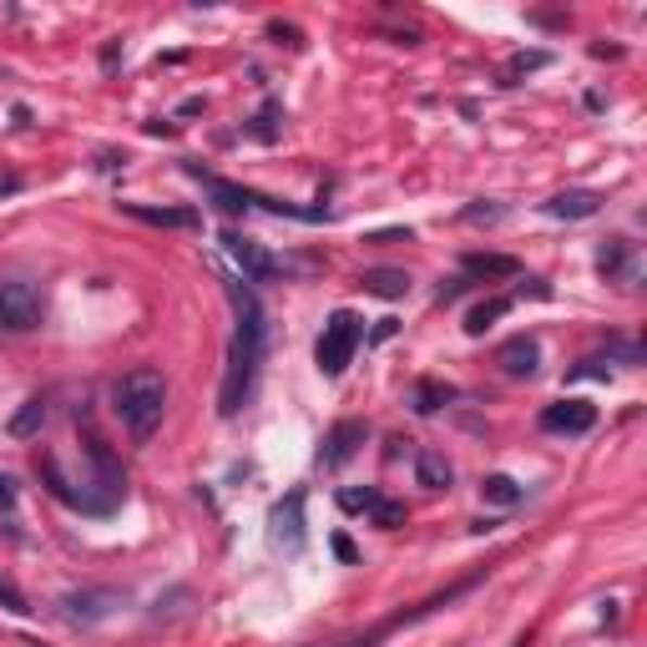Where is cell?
<instances>
[{"label":"cell","instance_id":"8","mask_svg":"<svg viewBox=\"0 0 647 647\" xmlns=\"http://www.w3.org/2000/svg\"><path fill=\"white\" fill-rule=\"evenodd\" d=\"M592 426H597V405H587V399H557L542 410V430H551V435H587Z\"/></svg>","mask_w":647,"mask_h":647},{"label":"cell","instance_id":"12","mask_svg":"<svg viewBox=\"0 0 647 647\" xmlns=\"http://www.w3.org/2000/svg\"><path fill=\"white\" fill-rule=\"evenodd\" d=\"M359 289H365V294H380V299H405L410 294V274H405V268H365V274H359Z\"/></svg>","mask_w":647,"mask_h":647},{"label":"cell","instance_id":"30","mask_svg":"<svg viewBox=\"0 0 647 647\" xmlns=\"http://www.w3.org/2000/svg\"><path fill=\"white\" fill-rule=\"evenodd\" d=\"M369 243H410V228H399V233H380V238H369Z\"/></svg>","mask_w":647,"mask_h":647},{"label":"cell","instance_id":"31","mask_svg":"<svg viewBox=\"0 0 647 647\" xmlns=\"http://www.w3.org/2000/svg\"><path fill=\"white\" fill-rule=\"evenodd\" d=\"M334 551H339L344 561H354V542H350V536H334Z\"/></svg>","mask_w":647,"mask_h":647},{"label":"cell","instance_id":"33","mask_svg":"<svg viewBox=\"0 0 647 647\" xmlns=\"http://www.w3.org/2000/svg\"><path fill=\"white\" fill-rule=\"evenodd\" d=\"M304 647H319V643H304Z\"/></svg>","mask_w":647,"mask_h":647},{"label":"cell","instance_id":"24","mask_svg":"<svg viewBox=\"0 0 647 647\" xmlns=\"http://www.w3.org/2000/svg\"><path fill=\"white\" fill-rule=\"evenodd\" d=\"M369 521H375V527H384V531H395V527H405V506H399V500H390V496H380V500H375V511H369Z\"/></svg>","mask_w":647,"mask_h":647},{"label":"cell","instance_id":"17","mask_svg":"<svg viewBox=\"0 0 647 647\" xmlns=\"http://www.w3.org/2000/svg\"><path fill=\"white\" fill-rule=\"evenodd\" d=\"M481 496L491 500V506H521V500H527V485L511 481V475H485Z\"/></svg>","mask_w":647,"mask_h":647},{"label":"cell","instance_id":"10","mask_svg":"<svg viewBox=\"0 0 647 647\" xmlns=\"http://www.w3.org/2000/svg\"><path fill=\"white\" fill-rule=\"evenodd\" d=\"M365 435H369V426L365 420H339L329 435H324V451H319V460L324 466H344V460L365 445Z\"/></svg>","mask_w":647,"mask_h":647},{"label":"cell","instance_id":"27","mask_svg":"<svg viewBox=\"0 0 647 647\" xmlns=\"http://www.w3.org/2000/svg\"><path fill=\"white\" fill-rule=\"evenodd\" d=\"M0 607H5V612H30L26 597H21V592H15L11 582H5V576H0Z\"/></svg>","mask_w":647,"mask_h":647},{"label":"cell","instance_id":"2","mask_svg":"<svg viewBox=\"0 0 647 647\" xmlns=\"http://www.w3.org/2000/svg\"><path fill=\"white\" fill-rule=\"evenodd\" d=\"M112 405H117V420L127 426L132 441H148L152 430L162 426V410H167V380H162L157 365H137L127 369L112 390Z\"/></svg>","mask_w":647,"mask_h":647},{"label":"cell","instance_id":"13","mask_svg":"<svg viewBox=\"0 0 647 647\" xmlns=\"http://www.w3.org/2000/svg\"><path fill=\"white\" fill-rule=\"evenodd\" d=\"M122 213H132V218L152 223V228H192V223H198V213H188V207H148V203H122Z\"/></svg>","mask_w":647,"mask_h":647},{"label":"cell","instance_id":"20","mask_svg":"<svg viewBox=\"0 0 647 647\" xmlns=\"http://www.w3.org/2000/svg\"><path fill=\"white\" fill-rule=\"evenodd\" d=\"M542 66H551V51H516V56L506 61V72H500V81H506V87H516L521 76L542 72Z\"/></svg>","mask_w":647,"mask_h":647},{"label":"cell","instance_id":"19","mask_svg":"<svg viewBox=\"0 0 647 647\" xmlns=\"http://www.w3.org/2000/svg\"><path fill=\"white\" fill-rule=\"evenodd\" d=\"M41 426H46V399H41V395L26 399V405L11 415V435H15V441H30V435H36Z\"/></svg>","mask_w":647,"mask_h":647},{"label":"cell","instance_id":"7","mask_svg":"<svg viewBox=\"0 0 647 647\" xmlns=\"http://www.w3.org/2000/svg\"><path fill=\"white\" fill-rule=\"evenodd\" d=\"M218 243H223V253H228V258H233V264L243 268V279H249V283H268L274 274H279V258H268V253L258 249V243H249V238L233 233V228H228V233H223Z\"/></svg>","mask_w":647,"mask_h":647},{"label":"cell","instance_id":"32","mask_svg":"<svg viewBox=\"0 0 647 647\" xmlns=\"http://www.w3.org/2000/svg\"><path fill=\"white\" fill-rule=\"evenodd\" d=\"M15 188H21V177H15V173H0V192H15Z\"/></svg>","mask_w":647,"mask_h":647},{"label":"cell","instance_id":"25","mask_svg":"<svg viewBox=\"0 0 647 647\" xmlns=\"http://www.w3.org/2000/svg\"><path fill=\"white\" fill-rule=\"evenodd\" d=\"M460 218H466V223H500V218H506V207H500V203H485V198H481V203H471L466 213H460Z\"/></svg>","mask_w":647,"mask_h":647},{"label":"cell","instance_id":"4","mask_svg":"<svg viewBox=\"0 0 647 647\" xmlns=\"http://www.w3.org/2000/svg\"><path fill=\"white\" fill-rule=\"evenodd\" d=\"M36 324H41V294H36L26 279H5L0 283V329L26 334Z\"/></svg>","mask_w":647,"mask_h":647},{"label":"cell","instance_id":"3","mask_svg":"<svg viewBox=\"0 0 647 647\" xmlns=\"http://www.w3.org/2000/svg\"><path fill=\"white\" fill-rule=\"evenodd\" d=\"M359 339H365V324L354 319L350 309H334V314H329L319 344H314V365H319V375L339 380V375L354 365V350H359Z\"/></svg>","mask_w":647,"mask_h":647},{"label":"cell","instance_id":"29","mask_svg":"<svg viewBox=\"0 0 647 647\" xmlns=\"http://www.w3.org/2000/svg\"><path fill=\"white\" fill-rule=\"evenodd\" d=\"M0 506H15V481L0 471Z\"/></svg>","mask_w":647,"mask_h":647},{"label":"cell","instance_id":"15","mask_svg":"<svg viewBox=\"0 0 647 647\" xmlns=\"http://www.w3.org/2000/svg\"><path fill=\"white\" fill-rule=\"evenodd\" d=\"M415 481L426 485V491H445V485L456 481V471H451V460L441 451H420L415 456Z\"/></svg>","mask_w":647,"mask_h":647},{"label":"cell","instance_id":"18","mask_svg":"<svg viewBox=\"0 0 647 647\" xmlns=\"http://www.w3.org/2000/svg\"><path fill=\"white\" fill-rule=\"evenodd\" d=\"M500 314H511V299L506 294H496V299H481L471 314H466V334H485L491 324L500 319Z\"/></svg>","mask_w":647,"mask_h":647},{"label":"cell","instance_id":"28","mask_svg":"<svg viewBox=\"0 0 647 647\" xmlns=\"http://www.w3.org/2000/svg\"><path fill=\"white\" fill-rule=\"evenodd\" d=\"M117 61H122V41H106L102 46V66L106 72H117Z\"/></svg>","mask_w":647,"mask_h":647},{"label":"cell","instance_id":"6","mask_svg":"<svg viewBox=\"0 0 647 647\" xmlns=\"http://www.w3.org/2000/svg\"><path fill=\"white\" fill-rule=\"evenodd\" d=\"M268 536H274V546H283L289 557H299L304 551V491H289V496L268 511Z\"/></svg>","mask_w":647,"mask_h":647},{"label":"cell","instance_id":"14","mask_svg":"<svg viewBox=\"0 0 647 647\" xmlns=\"http://www.w3.org/2000/svg\"><path fill=\"white\" fill-rule=\"evenodd\" d=\"M597 274L602 279H633V243H622V238H612V243H602V253H597Z\"/></svg>","mask_w":647,"mask_h":647},{"label":"cell","instance_id":"11","mask_svg":"<svg viewBox=\"0 0 647 647\" xmlns=\"http://www.w3.org/2000/svg\"><path fill=\"white\" fill-rule=\"evenodd\" d=\"M597 207H602V198L597 192H587V188H572V192H557L551 203H546V213L551 218H597Z\"/></svg>","mask_w":647,"mask_h":647},{"label":"cell","instance_id":"21","mask_svg":"<svg viewBox=\"0 0 647 647\" xmlns=\"http://www.w3.org/2000/svg\"><path fill=\"white\" fill-rule=\"evenodd\" d=\"M451 399H456V390H451V384L420 380V390H415V410H420V415H435L441 405H451Z\"/></svg>","mask_w":647,"mask_h":647},{"label":"cell","instance_id":"34","mask_svg":"<svg viewBox=\"0 0 647 647\" xmlns=\"http://www.w3.org/2000/svg\"><path fill=\"white\" fill-rule=\"evenodd\" d=\"M516 647H527V643H516Z\"/></svg>","mask_w":647,"mask_h":647},{"label":"cell","instance_id":"9","mask_svg":"<svg viewBox=\"0 0 647 647\" xmlns=\"http://www.w3.org/2000/svg\"><path fill=\"white\" fill-rule=\"evenodd\" d=\"M496 365L511 375V380H531L536 369H542V344L531 334H516V339H506L500 344V354H496Z\"/></svg>","mask_w":647,"mask_h":647},{"label":"cell","instance_id":"1","mask_svg":"<svg viewBox=\"0 0 647 647\" xmlns=\"http://www.w3.org/2000/svg\"><path fill=\"white\" fill-rule=\"evenodd\" d=\"M228 289V304H233V344H228V369H223V390H218V410L238 415L253 395V380H258V365H264V344H268V319L264 304L243 279H223Z\"/></svg>","mask_w":647,"mask_h":647},{"label":"cell","instance_id":"22","mask_svg":"<svg viewBox=\"0 0 647 647\" xmlns=\"http://www.w3.org/2000/svg\"><path fill=\"white\" fill-rule=\"evenodd\" d=\"M279 117H283V106H279V102H264V112L253 117L249 132L258 137V142H274V137H279Z\"/></svg>","mask_w":647,"mask_h":647},{"label":"cell","instance_id":"26","mask_svg":"<svg viewBox=\"0 0 647 647\" xmlns=\"http://www.w3.org/2000/svg\"><path fill=\"white\" fill-rule=\"evenodd\" d=\"M268 36L279 46H289V51H304V36H299V26H283V21H268Z\"/></svg>","mask_w":647,"mask_h":647},{"label":"cell","instance_id":"5","mask_svg":"<svg viewBox=\"0 0 647 647\" xmlns=\"http://www.w3.org/2000/svg\"><path fill=\"white\" fill-rule=\"evenodd\" d=\"M117 607H122V592L87 587V592H66V597H61V618L76 622V627H97V622H106Z\"/></svg>","mask_w":647,"mask_h":647},{"label":"cell","instance_id":"16","mask_svg":"<svg viewBox=\"0 0 647 647\" xmlns=\"http://www.w3.org/2000/svg\"><path fill=\"white\" fill-rule=\"evenodd\" d=\"M466 274H485V279H511V274H521V264H516V258H506V253H466Z\"/></svg>","mask_w":647,"mask_h":647},{"label":"cell","instance_id":"23","mask_svg":"<svg viewBox=\"0 0 647 647\" xmlns=\"http://www.w3.org/2000/svg\"><path fill=\"white\" fill-rule=\"evenodd\" d=\"M375 500H380V491H375V485H365V491H359V485H350V491H339V506H344V511H375Z\"/></svg>","mask_w":647,"mask_h":647}]
</instances>
